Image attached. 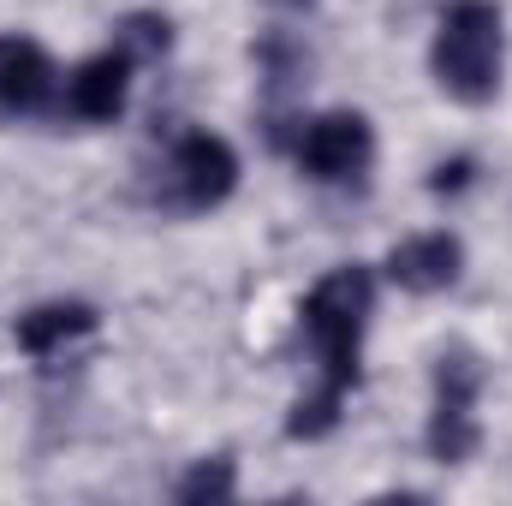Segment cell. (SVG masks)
Segmentation results:
<instances>
[{"instance_id": "cell-2", "label": "cell", "mask_w": 512, "mask_h": 506, "mask_svg": "<svg viewBox=\"0 0 512 506\" xmlns=\"http://www.w3.org/2000/svg\"><path fill=\"white\" fill-rule=\"evenodd\" d=\"M370 304H376L370 268L346 262V268L322 274V280L310 286L304 310H298V316H304V334H310V346H316V358H322V381L340 387V393L358 381V346H364Z\"/></svg>"}, {"instance_id": "cell-4", "label": "cell", "mask_w": 512, "mask_h": 506, "mask_svg": "<svg viewBox=\"0 0 512 506\" xmlns=\"http://www.w3.org/2000/svg\"><path fill=\"white\" fill-rule=\"evenodd\" d=\"M376 155V137L364 114H322L310 120L298 137V167L316 179V185H340V179H358Z\"/></svg>"}, {"instance_id": "cell-7", "label": "cell", "mask_w": 512, "mask_h": 506, "mask_svg": "<svg viewBox=\"0 0 512 506\" xmlns=\"http://www.w3.org/2000/svg\"><path fill=\"white\" fill-rule=\"evenodd\" d=\"M459 268H465V245L453 233H417L387 251V280L399 292H441L459 280Z\"/></svg>"}, {"instance_id": "cell-14", "label": "cell", "mask_w": 512, "mask_h": 506, "mask_svg": "<svg viewBox=\"0 0 512 506\" xmlns=\"http://www.w3.org/2000/svg\"><path fill=\"white\" fill-rule=\"evenodd\" d=\"M280 6H310V0H280Z\"/></svg>"}, {"instance_id": "cell-12", "label": "cell", "mask_w": 512, "mask_h": 506, "mask_svg": "<svg viewBox=\"0 0 512 506\" xmlns=\"http://www.w3.org/2000/svg\"><path fill=\"white\" fill-rule=\"evenodd\" d=\"M233 495V465L215 459V465H197L185 483H179V501H227Z\"/></svg>"}, {"instance_id": "cell-9", "label": "cell", "mask_w": 512, "mask_h": 506, "mask_svg": "<svg viewBox=\"0 0 512 506\" xmlns=\"http://www.w3.org/2000/svg\"><path fill=\"white\" fill-rule=\"evenodd\" d=\"M96 328V310L90 304H78V298H60V304H36V310H24L18 316V346L30 352V358H54L60 346H72L78 334H90Z\"/></svg>"}, {"instance_id": "cell-8", "label": "cell", "mask_w": 512, "mask_h": 506, "mask_svg": "<svg viewBox=\"0 0 512 506\" xmlns=\"http://www.w3.org/2000/svg\"><path fill=\"white\" fill-rule=\"evenodd\" d=\"M54 96V60L30 36H0V108L6 114H36Z\"/></svg>"}, {"instance_id": "cell-1", "label": "cell", "mask_w": 512, "mask_h": 506, "mask_svg": "<svg viewBox=\"0 0 512 506\" xmlns=\"http://www.w3.org/2000/svg\"><path fill=\"white\" fill-rule=\"evenodd\" d=\"M435 78L453 102H489L501 90L507 30L495 0H453L435 24Z\"/></svg>"}, {"instance_id": "cell-11", "label": "cell", "mask_w": 512, "mask_h": 506, "mask_svg": "<svg viewBox=\"0 0 512 506\" xmlns=\"http://www.w3.org/2000/svg\"><path fill=\"white\" fill-rule=\"evenodd\" d=\"M167 18H155V12H131L126 24H120V48L126 54H167Z\"/></svg>"}, {"instance_id": "cell-3", "label": "cell", "mask_w": 512, "mask_h": 506, "mask_svg": "<svg viewBox=\"0 0 512 506\" xmlns=\"http://www.w3.org/2000/svg\"><path fill=\"white\" fill-rule=\"evenodd\" d=\"M477 387H483L477 358H465V352L441 358V370H435V417H429V453L441 465H465L477 453V411H471Z\"/></svg>"}, {"instance_id": "cell-5", "label": "cell", "mask_w": 512, "mask_h": 506, "mask_svg": "<svg viewBox=\"0 0 512 506\" xmlns=\"http://www.w3.org/2000/svg\"><path fill=\"white\" fill-rule=\"evenodd\" d=\"M173 179H179V197H185L191 209H215V203H227L233 185H239V155L227 149V137L191 131V137L179 143V155H173Z\"/></svg>"}, {"instance_id": "cell-10", "label": "cell", "mask_w": 512, "mask_h": 506, "mask_svg": "<svg viewBox=\"0 0 512 506\" xmlns=\"http://www.w3.org/2000/svg\"><path fill=\"white\" fill-rule=\"evenodd\" d=\"M340 399H346V393L322 381L310 399H298V405H292V423H286V429H292L298 441H316V435H328V429L340 423Z\"/></svg>"}, {"instance_id": "cell-13", "label": "cell", "mask_w": 512, "mask_h": 506, "mask_svg": "<svg viewBox=\"0 0 512 506\" xmlns=\"http://www.w3.org/2000/svg\"><path fill=\"white\" fill-rule=\"evenodd\" d=\"M465 179H471V161H441V167H435V179H429V185H435V191H459V185H465Z\"/></svg>"}, {"instance_id": "cell-6", "label": "cell", "mask_w": 512, "mask_h": 506, "mask_svg": "<svg viewBox=\"0 0 512 506\" xmlns=\"http://www.w3.org/2000/svg\"><path fill=\"white\" fill-rule=\"evenodd\" d=\"M131 96V54L126 48H108V54H90L72 78H66V108L90 126H108L126 114Z\"/></svg>"}]
</instances>
